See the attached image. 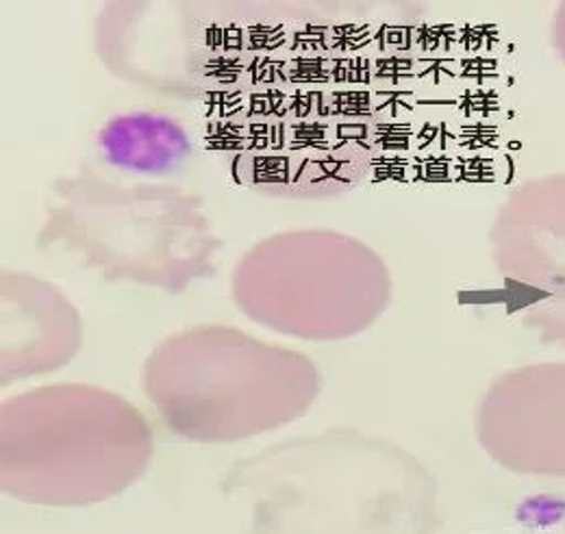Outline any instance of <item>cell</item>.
<instances>
[{"label": "cell", "mask_w": 565, "mask_h": 534, "mask_svg": "<svg viewBox=\"0 0 565 534\" xmlns=\"http://www.w3.org/2000/svg\"><path fill=\"white\" fill-rule=\"evenodd\" d=\"M492 255L522 322L565 348V172L509 194L495 213Z\"/></svg>", "instance_id": "obj_6"}, {"label": "cell", "mask_w": 565, "mask_h": 534, "mask_svg": "<svg viewBox=\"0 0 565 534\" xmlns=\"http://www.w3.org/2000/svg\"><path fill=\"white\" fill-rule=\"evenodd\" d=\"M231 287L235 305L253 322L309 341L363 333L392 300L383 259L333 231L266 239L235 267Z\"/></svg>", "instance_id": "obj_5"}, {"label": "cell", "mask_w": 565, "mask_h": 534, "mask_svg": "<svg viewBox=\"0 0 565 534\" xmlns=\"http://www.w3.org/2000/svg\"><path fill=\"white\" fill-rule=\"evenodd\" d=\"M81 345V318L62 291L33 276L2 278V385L64 367Z\"/></svg>", "instance_id": "obj_8"}, {"label": "cell", "mask_w": 565, "mask_h": 534, "mask_svg": "<svg viewBox=\"0 0 565 534\" xmlns=\"http://www.w3.org/2000/svg\"><path fill=\"white\" fill-rule=\"evenodd\" d=\"M40 246L62 250L107 280L172 293L213 271L220 248L201 202L168 185H120L83 172L53 188Z\"/></svg>", "instance_id": "obj_4"}, {"label": "cell", "mask_w": 565, "mask_h": 534, "mask_svg": "<svg viewBox=\"0 0 565 534\" xmlns=\"http://www.w3.org/2000/svg\"><path fill=\"white\" fill-rule=\"evenodd\" d=\"M96 148L109 170L148 181L174 179L194 159L188 129L177 118L152 109L122 111L105 120L96 134Z\"/></svg>", "instance_id": "obj_9"}, {"label": "cell", "mask_w": 565, "mask_h": 534, "mask_svg": "<svg viewBox=\"0 0 565 534\" xmlns=\"http://www.w3.org/2000/svg\"><path fill=\"white\" fill-rule=\"evenodd\" d=\"M553 46L565 64V2H562L553 18Z\"/></svg>", "instance_id": "obj_10"}, {"label": "cell", "mask_w": 565, "mask_h": 534, "mask_svg": "<svg viewBox=\"0 0 565 534\" xmlns=\"http://www.w3.org/2000/svg\"><path fill=\"white\" fill-rule=\"evenodd\" d=\"M477 439L498 466L565 478V363L504 372L483 396Z\"/></svg>", "instance_id": "obj_7"}, {"label": "cell", "mask_w": 565, "mask_h": 534, "mask_svg": "<svg viewBox=\"0 0 565 534\" xmlns=\"http://www.w3.org/2000/svg\"><path fill=\"white\" fill-rule=\"evenodd\" d=\"M141 389L181 439L228 444L300 419L320 394V372L296 350L231 327H196L148 354Z\"/></svg>", "instance_id": "obj_3"}, {"label": "cell", "mask_w": 565, "mask_h": 534, "mask_svg": "<svg viewBox=\"0 0 565 534\" xmlns=\"http://www.w3.org/2000/svg\"><path fill=\"white\" fill-rule=\"evenodd\" d=\"M152 432L122 396L92 385H49L0 406L2 493L74 509L107 502L138 482Z\"/></svg>", "instance_id": "obj_2"}, {"label": "cell", "mask_w": 565, "mask_h": 534, "mask_svg": "<svg viewBox=\"0 0 565 534\" xmlns=\"http://www.w3.org/2000/svg\"><path fill=\"white\" fill-rule=\"evenodd\" d=\"M222 493L248 534H435L437 482L405 448L361 430L296 437L235 461Z\"/></svg>", "instance_id": "obj_1"}]
</instances>
